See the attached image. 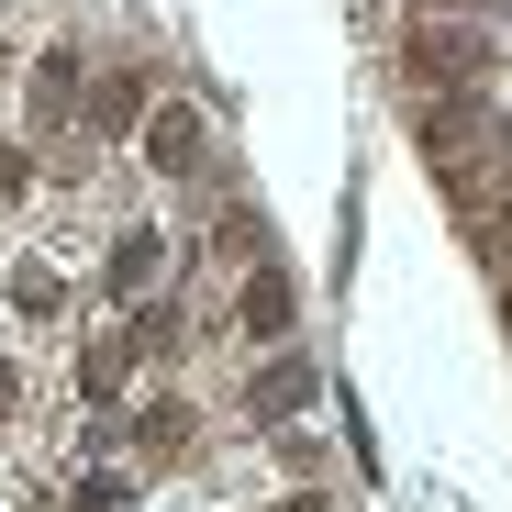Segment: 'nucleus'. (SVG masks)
Here are the masks:
<instances>
[{
  "label": "nucleus",
  "mask_w": 512,
  "mask_h": 512,
  "mask_svg": "<svg viewBox=\"0 0 512 512\" xmlns=\"http://www.w3.org/2000/svg\"><path fill=\"white\" fill-rule=\"evenodd\" d=\"M134 112H145V78H112V90H101V123H112V134H123V123H134Z\"/></svg>",
  "instance_id": "obj_9"
},
{
  "label": "nucleus",
  "mask_w": 512,
  "mask_h": 512,
  "mask_svg": "<svg viewBox=\"0 0 512 512\" xmlns=\"http://www.w3.org/2000/svg\"><path fill=\"white\" fill-rule=\"evenodd\" d=\"M23 190H34V156H23V145H0V212H12Z\"/></svg>",
  "instance_id": "obj_10"
},
{
  "label": "nucleus",
  "mask_w": 512,
  "mask_h": 512,
  "mask_svg": "<svg viewBox=\"0 0 512 512\" xmlns=\"http://www.w3.org/2000/svg\"><path fill=\"white\" fill-rule=\"evenodd\" d=\"M312 390H323V379H312L301 357H268V368H256V379H245V412H256V423H290V412H301Z\"/></svg>",
  "instance_id": "obj_4"
},
{
  "label": "nucleus",
  "mask_w": 512,
  "mask_h": 512,
  "mask_svg": "<svg viewBox=\"0 0 512 512\" xmlns=\"http://www.w3.org/2000/svg\"><path fill=\"white\" fill-rule=\"evenodd\" d=\"M156 279H167V234H156V223L112 234V279H101V290H112V301H145Z\"/></svg>",
  "instance_id": "obj_3"
},
{
  "label": "nucleus",
  "mask_w": 512,
  "mask_h": 512,
  "mask_svg": "<svg viewBox=\"0 0 512 512\" xmlns=\"http://www.w3.org/2000/svg\"><path fill=\"white\" fill-rule=\"evenodd\" d=\"M401 56H412V78H423V90H435V78L457 90V78L479 67V34H468V23H412V45H401Z\"/></svg>",
  "instance_id": "obj_1"
},
{
  "label": "nucleus",
  "mask_w": 512,
  "mask_h": 512,
  "mask_svg": "<svg viewBox=\"0 0 512 512\" xmlns=\"http://www.w3.org/2000/svg\"><path fill=\"white\" fill-rule=\"evenodd\" d=\"M134 446H167V457H179V446H190V412H179V401H156V412H134Z\"/></svg>",
  "instance_id": "obj_8"
},
{
  "label": "nucleus",
  "mask_w": 512,
  "mask_h": 512,
  "mask_svg": "<svg viewBox=\"0 0 512 512\" xmlns=\"http://www.w3.org/2000/svg\"><path fill=\"white\" fill-rule=\"evenodd\" d=\"M234 312H245V334H290V279H279V268H256Z\"/></svg>",
  "instance_id": "obj_5"
},
{
  "label": "nucleus",
  "mask_w": 512,
  "mask_h": 512,
  "mask_svg": "<svg viewBox=\"0 0 512 512\" xmlns=\"http://www.w3.org/2000/svg\"><path fill=\"white\" fill-rule=\"evenodd\" d=\"M12 312H23V323H56V312H67L56 268H34V256H23V268H12Z\"/></svg>",
  "instance_id": "obj_7"
},
{
  "label": "nucleus",
  "mask_w": 512,
  "mask_h": 512,
  "mask_svg": "<svg viewBox=\"0 0 512 512\" xmlns=\"http://www.w3.org/2000/svg\"><path fill=\"white\" fill-rule=\"evenodd\" d=\"M201 112L190 101H167V112H145V167H156V179H179V167H201Z\"/></svg>",
  "instance_id": "obj_2"
},
{
  "label": "nucleus",
  "mask_w": 512,
  "mask_h": 512,
  "mask_svg": "<svg viewBox=\"0 0 512 512\" xmlns=\"http://www.w3.org/2000/svg\"><path fill=\"white\" fill-rule=\"evenodd\" d=\"M78 112V56H45L34 67V123H67Z\"/></svg>",
  "instance_id": "obj_6"
},
{
  "label": "nucleus",
  "mask_w": 512,
  "mask_h": 512,
  "mask_svg": "<svg viewBox=\"0 0 512 512\" xmlns=\"http://www.w3.org/2000/svg\"><path fill=\"white\" fill-rule=\"evenodd\" d=\"M12 412H23V379H12V368H0V423H12Z\"/></svg>",
  "instance_id": "obj_11"
}]
</instances>
